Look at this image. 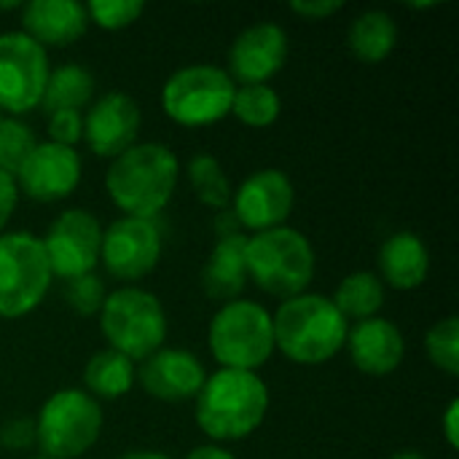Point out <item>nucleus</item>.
Listing matches in <instances>:
<instances>
[{"label": "nucleus", "mask_w": 459, "mask_h": 459, "mask_svg": "<svg viewBox=\"0 0 459 459\" xmlns=\"http://www.w3.org/2000/svg\"><path fill=\"white\" fill-rule=\"evenodd\" d=\"M425 352L430 358V363L449 374L459 377V317L449 315L444 320H438L428 336H425Z\"/></svg>", "instance_id": "obj_28"}, {"label": "nucleus", "mask_w": 459, "mask_h": 459, "mask_svg": "<svg viewBox=\"0 0 459 459\" xmlns=\"http://www.w3.org/2000/svg\"><path fill=\"white\" fill-rule=\"evenodd\" d=\"M247 280L277 299L307 293L315 277V247L290 226H277L247 237L245 245Z\"/></svg>", "instance_id": "obj_4"}, {"label": "nucleus", "mask_w": 459, "mask_h": 459, "mask_svg": "<svg viewBox=\"0 0 459 459\" xmlns=\"http://www.w3.org/2000/svg\"><path fill=\"white\" fill-rule=\"evenodd\" d=\"M207 342L223 368L258 374L277 350L272 312L247 299L229 301L212 315Z\"/></svg>", "instance_id": "obj_5"}, {"label": "nucleus", "mask_w": 459, "mask_h": 459, "mask_svg": "<svg viewBox=\"0 0 459 459\" xmlns=\"http://www.w3.org/2000/svg\"><path fill=\"white\" fill-rule=\"evenodd\" d=\"M83 175V161L75 148H65L56 143H38L32 153L24 159L19 172L13 175L19 194L32 202H62L67 199Z\"/></svg>", "instance_id": "obj_13"}, {"label": "nucleus", "mask_w": 459, "mask_h": 459, "mask_svg": "<svg viewBox=\"0 0 459 459\" xmlns=\"http://www.w3.org/2000/svg\"><path fill=\"white\" fill-rule=\"evenodd\" d=\"M0 121H3V116H0Z\"/></svg>", "instance_id": "obj_42"}, {"label": "nucleus", "mask_w": 459, "mask_h": 459, "mask_svg": "<svg viewBox=\"0 0 459 459\" xmlns=\"http://www.w3.org/2000/svg\"><path fill=\"white\" fill-rule=\"evenodd\" d=\"M331 301L347 323L377 317V312L385 307V282L374 272H352L339 282Z\"/></svg>", "instance_id": "obj_25"}, {"label": "nucleus", "mask_w": 459, "mask_h": 459, "mask_svg": "<svg viewBox=\"0 0 459 459\" xmlns=\"http://www.w3.org/2000/svg\"><path fill=\"white\" fill-rule=\"evenodd\" d=\"M100 328L110 350L129 360H145L159 352L167 339V315L151 290L126 285L108 293L100 309Z\"/></svg>", "instance_id": "obj_6"}, {"label": "nucleus", "mask_w": 459, "mask_h": 459, "mask_svg": "<svg viewBox=\"0 0 459 459\" xmlns=\"http://www.w3.org/2000/svg\"><path fill=\"white\" fill-rule=\"evenodd\" d=\"M13 8H22V3H16V0H8V3H0V11H13Z\"/></svg>", "instance_id": "obj_40"}, {"label": "nucleus", "mask_w": 459, "mask_h": 459, "mask_svg": "<svg viewBox=\"0 0 459 459\" xmlns=\"http://www.w3.org/2000/svg\"><path fill=\"white\" fill-rule=\"evenodd\" d=\"M269 411V387L253 371L221 368L204 379L196 395V425L212 441L253 436Z\"/></svg>", "instance_id": "obj_3"}, {"label": "nucleus", "mask_w": 459, "mask_h": 459, "mask_svg": "<svg viewBox=\"0 0 459 459\" xmlns=\"http://www.w3.org/2000/svg\"><path fill=\"white\" fill-rule=\"evenodd\" d=\"M237 83L218 65H186L161 86V108L180 126L218 124L231 113Z\"/></svg>", "instance_id": "obj_8"}, {"label": "nucleus", "mask_w": 459, "mask_h": 459, "mask_svg": "<svg viewBox=\"0 0 459 459\" xmlns=\"http://www.w3.org/2000/svg\"><path fill=\"white\" fill-rule=\"evenodd\" d=\"M83 140V113L81 110H59L48 116V143L75 148Z\"/></svg>", "instance_id": "obj_32"}, {"label": "nucleus", "mask_w": 459, "mask_h": 459, "mask_svg": "<svg viewBox=\"0 0 459 459\" xmlns=\"http://www.w3.org/2000/svg\"><path fill=\"white\" fill-rule=\"evenodd\" d=\"M22 32L43 48L70 46L89 30L86 5L78 0H30L22 3Z\"/></svg>", "instance_id": "obj_19"}, {"label": "nucleus", "mask_w": 459, "mask_h": 459, "mask_svg": "<svg viewBox=\"0 0 459 459\" xmlns=\"http://www.w3.org/2000/svg\"><path fill=\"white\" fill-rule=\"evenodd\" d=\"M108 299V290L102 285V280L91 272L83 277H75L70 282H65V301L73 312H78L81 317H91L100 315L102 304Z\"/></svg>", "instance_id": "obj_31"}, {"label": "nucleus", "mask_w": 459, "mask_h": 459, "mask_svg": "<svg viewBox=\"0 0 459 459\" xmlns=\"http://www.w3.org/2000/svg\"><path fill=\"white\" fill-rule=\"evenodd\" d=\"M188 183L196 194V199L212 210H226V204L231 202V186L229 178L221 167V161L210 153H199L188 161Z\"/></svg>", "instance_id": "obj_27"}, {"label": "nucleus", "mask_w": 459, "mask_h": 459, "mask_svg": "<svg viewBox=\"0 0 459 459\" xmlns=\"http://www.w3.org/2000/svg\"><path fill=\"white\" fill-rule=\"evenodd\" d=\"M102 425V409L86 390H59L35 417V446L43 457L78 459L97 444Z\"/></svg>", "instance_id": "obj_7"}, {"label": "nucleus", "mask_w": 459, "mask_h": 459, "mask_svg": "<svg viewBox=\"0 0 459 459\" xmlns=\"http://www.w3.org/2000/svg\"><path fill=\"white\" fill-rule=\"evenodd\" d=\"M0 446L8 452H27L35 446V420L13 417L0 425Z\"/></svg>", "instance_id": "obj_33"}, {"label": "nucleus", "mask_w": 459, "mask_h": 459, "mask_svg": "<svg viewBox=\"0 0 459 459\" xmlns=\"http://www.w3.org/2000/svg\"><path fill=\"white\" fill-rule=\"evenodd\" d=\"M444 438L452 449L459 446V398H452L444 414Z\"/></svg>", "instance_id": "obj_36"}, {"label": "nucleus", "mask_w": 459, "mask_h": 459, "mask_svg": "<svg viewBox=\"0 0 459 459\" xmlns=\"http://www.w3.org/2000/svg\"><path fill=\"white\" fill-rule=\"evenodd\" d=\"M274 347L299 366H320L336 358L350 333V323L323 293L285 299L272 315Z\"/></svg>", "instance_id": "obj_2"}, {"label": "nucleus", "mask_w": 459, "mask_h": 459, "mask_svg": "<svg viewBox=\"0 0 459 459\" xmlns=\"http://www.w3.org/2000/svg\"><path fill=\"white\" fill-rule=\"evenodd\" d=\"M398 43V24L395 19L382 8H368L358 13L347 32V46L355 59L366 65L385 62Z\"/></svg>", "instance_id": "obj_22"}, {"label": "nucleus", "mask_w": 459, "mask_h": 459, "mask_svg": "<svg viewBox=\"0 0 459 459\" xmlns=\"http://www.w3.org/2000/svg\"><path fill=\"white\" fill-rule=\"evenodd\" d=\"M178 178V156L164 143H134L110 161L105 188L126 218L153 221L169 204Z\"/></svg>", "instance_id": "obj_1"}, {"label": "nucleus", "mask_w": 459, "mask_h": 459, "mask_svg": "<svg viewBox=\"0 0 459 459\" xmlns=\"http://www.w3.org/2000/svg\"><path fill=\"white\" fill-rule=\"evenodd\" d=\"M51 285V269L40 237L27 231L0 234V317L16 320L40 307Z\"/></svg>", "instance_id": "obj_9"}, {"label": "nucleus", "mask_w": 459, "mask_h": 459, "mask_svg": "<svg viewBox=\"0 0 459 459\" xmlns=\"http://www.w3.org/2000/svg\"><path fill=\"white\" fill-rule=\"evenodd\" d=\"M134 379H137L134 360H129L126 355L110 350V347L91 355L83 368V385L94 401L97 398H105V401L124 398L134 387Z\"/></svg>", "instance_id": "obj_23"}, {"label": "nucleus", "mask_w": 459, "mask_h": 459, "mask_svg": "<svg viewBox=\"0 0 459 459\" xmlns=\"http://www.w3.org/2000/svg\"><path fill=\"white\" fill-rule=\"evenodd\" d=\"M48 54L22 30L0 32V113L22 116L40 108L48 81Z\"/></svg>", "instance_id": "obj_10"}, {"label": "nucleus", "mask_w": 459, "mask_h": 459, "mask_svg": "<svg viewBox=\"0 0 459 459\" xmlns=\"http://www.w3.org/2000/svg\"><path fill=\"white\" fill-rule=\"evenodd\" d=\"M282 102L280 94L269 86V83H242L234 89V100H231V113L255 129L272 126L280 118Z\"/></svg>", "instance_id": "obj_26"}, {"label": "nucleus", "mask_w": 459, "mask_h": 459, "mask_svg": "<svg viewBox=\"0 0 459 459\" xmlns=\"http://www.w3.org/2000/svg\"><path fill=\"white\" fill-rule=\"evenodd\" d=\"M430 253L420 234L395 231L379 247V280L395 290H414L428 280Z\"/></svg>", "instance_id": "obj_20"}, {"label": "nucleus", "mask_w": 459, "mask_h": 459, "mask_svg": "<svg viewBox=\"0 0 459 459\" xmlns=\"http://www.w3.org/2000/svg\"><path fill=\"white\" fill-rule=\"evenodd\" d=\"M288 59V32L277 22L245 27L229 48V75L242 83H266Z\"/></svg>", "instance_id": "obj_16"}, {"label": "nucleus", "mask_w": 459, "mask_h": 459, "mask_svg": "<svg viewBox=\"0 0 459 459\" xmlns=\"http://www.w3.org/2000/svg\"><path fill=\"white\" fill-rule=\"evenodd\" d=\"M16 202H19V188H16V180L5 172H0V234H5V226L16 210Z\"/></svg>", "instance_id": "obj_35"}, {"label": "nucleus", "mask_w": 459, "mask_h": 459, "mask_svg": "<svg viewBox=\"0 0 459 459\" xmlns=\"http://www.w3.org/2000/svg\"><path fill=\"white\" fill-rule=\"evenodd\" d=\"M245 245L247 237L231 234V237H221L202 269V290L215 299V301H237L247 285V264H245Z\"/></svg>", "instance_id": "obj_21"}, {"label": "nucleus", "mask_w": 459, "mask_h": 459, "mask_svg": "<svg viewBox=\"0 0 459 459\" xmlns=\"http://www.w3.org/2000/svg\"><path fill=\"white\" fill-rule=\"evenodd\" d=\"M161 258V231L156 221L145 218H118L102 231L100 261L108 274L121 282H134L148 277Z\"/></svg>", "instance_id": "obj_12"}, {"label": "nucleus", "mask_w": 459, "mask_h": 459, "mask_svg": "<svg viewBox=\"0 0 459 459\" xmlns=\"http://www.w3.org/2000/svg\"><path fill=\"white\" fill-rule=\"evenodd\" d=\"M145 11L143 0H91L86 3L89 22H94L102 30H126L132 27Z\"/></svg>", "instance_id": "obj_30"}, {"label": "nucleus", "mask_w": 459, "mask_h": 459, "mask_svg": "<svg viewBox=\"0 0 459 459\" xmlns=\"http://www.w3.org/2000/svg\"><path fill=\"white\" fill-rule=\"evenodd\" d=\"M32 459H51V457H43V455H40V457H32Z\"/></svg>", "instance_id": "obj_41"}, {"label": "nucleus", "mask_w": 459, "mask_h": 459, "mask_svg": "<svg viewBox=\"0 0 459 459\" xmlns=\"http://www.w3.org/2000/svg\"><path fill=\"white\" fill-rule=\"evenodd\" d=\"M118 459H169V457H167V455H161V452H153V449H134V452L121 455Z\"/></svg>", "instance_id": "obj_38"}, {"label": "nucleus", "mask_w": 459, "mask_h": 459, "mask_svg": "<svg viewBox=\"0 0 459 459\" xmlns=\"http://www.w3.org/2000/svg\"><path fill=\"white\" fill-rule=\"evenodd\" d=\"M186 459H234L231 452H226L223 446H215V444H210V446H196V449H191Z\"/></svg>", "instance_id": "obj_37"}, {"label": "nucleus", "mask_w": 459, "mask_h": 459, "mask_svg": "<svg viewBox=\"0 0 459 459\" xmlns=\"http://www.w3.org/2000/svg\"><path fill=\"white\" fill-rule=\"evenodd\" d=\"M91 97H94V75L83 65L67 62L48 73L40 108L46 110V116L59 110H81L91 105Z\"/></svg>", "instance_id": "obj_24"}, {"label": "nucleus", "mask_w": 459, "mask_h": 459, "mask_svg": "<svg viewBox=\"0 0 459 459\" xmlns=\"http://www.w3.org/2000/svg\"><path fill=\"white\" fill-rule=\"evenodd\" d=\"M344 8V0H293L290 3V11L304 16V19H312V22H320V19H328L333 13H339Z\"/></svg>", "instance_id": "obj_34"}, {"label": "nucleus", "mask_w": 459, "mask_h": 459, "mask_svg": "<svg viewBox=\"0 0 459 459\" xmlns=\"http://www.w3.org/2000/svg\"><path fill=\"white\" fill-rule=\"evenodd\" d=\"M296 202V191L290 178L282 169H258L242 180V186L231 194L234 218L239 226L250 231H269L285 226Z\"/></svg>", "instance_id": "obj_14"}, {"label": "nucleus", "mask_w": 459, "mask_h": 459, "mask_svg": "<svg viewBox=\"0 0 459 459\" xmlns=\"http://www.w3.org/2000/svg\"><path fill=\"white\" fill-rule=\"evenodd\" d=\"M140 387L159 401L167 403H178V401H188L196 398L207 374L202 360L188 352V350H159L151 358L143 360L140 371H137Z\"/></svg>", "instance_id": "obj_17"}, {"label": "nucleus", "mask_w": 459, "mask_h": 459, "mask_svg": "<svg viewBox=\"0 0 459 459\" xmlns=\"http://www.w3.org/2000/svg\"><path fill=\"white\" fill-rule=\"evenodd\" d=\"M390 459H428L422 452H417V449H403V452H398L395 457Z\"/></svg>", "instance_id": "obj_39"}, {"label": "nucleus", "mask_w": 459, "mask_h": 459, "mask_svg": "<svg viewBox=\"0 0 459 459\" xmlns=\"http://www.w3.org/2000/svg\"><path fill=\"white\" fill-rule=\"evenodd\" d=\"M140 124L143 113L137 100L124 91H108L83 113V140L97 156L116 159L137 143Z\"/></svg>", "instance_id": "obj_15"}, {"label": "nucleus", "mask_w": 459, "mask_h": 459, "mask_svg": "<svg viewBox=\"0 0 459 459\" xmlns=\"http://www.w3.org/2000/svg\"><path fill=\"white\" fill-rule=\"evenodd\" d=\"M344 347L350 350L355 368L368 377H387L398 371L406 355L403 333L395 323L385 317H368L355 323L347 333Z\"/></svg>", "instance_id": "obj_18"}, {"label": "nucleus", "mask_w": 459, "mask_h": 459, "mask_svg": "<svg viewBox=\"0 0 459 459\" xmlns=\"http://www.w3.org/2000/svg\"><path fill=\"white\" fill-rule=\"evenodd\" d=\"M40 245H43L51 277L70 282L75 277L94 272L100 261V247H102V226L89 210L73 207V210H65L48 226Z\"/></svg>", "instance_id": "obj_11"}, {"label": "nucleus", "mask_w": 459, "mask_h": 459, "mask_svg": "<svg viewBox=\"0 0 459 459\" xmlns=\"http://www.w3.org/2000/svg\"><path fill=\"white\" fill-rule=\"evenodd\" d=\"M35 145H38V140L24 121L3 118L0 121V172L13 178Z\"/></svg>", "instance_id": "obj_29"}]
</instances>
